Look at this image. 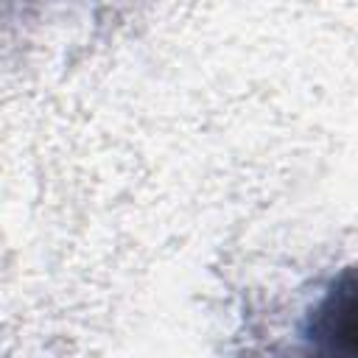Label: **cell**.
Segmentation results:
<instances>
[{
  "label": "cell",
  "instance_id": "1",
  "mask_svg": "<svg viewBox=\"0 0 358 358\" xmlns=\"http://www.w3.org/2000/svg\"><path fill=\"white\" fill-rule=\"evenodd\" d=\"M305 358H355V277L344 268L305 324Z\"/></svg>",
  "mask_w": 358,
  "mask_h": 358
}]
</instances>
